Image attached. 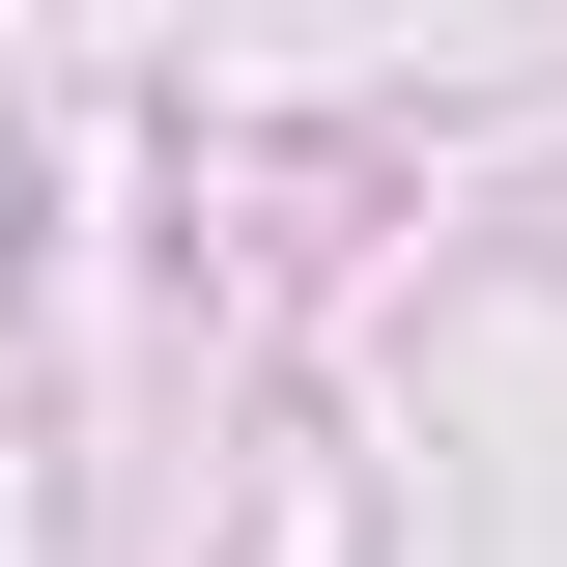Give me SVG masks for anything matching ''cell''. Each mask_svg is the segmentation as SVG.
I'll list each match as a JSON object with an SVG mask.
<instances>
[{
  "mask_svg": "<svg viewBox=\"0 0 567 567\" xmlns=\"http://www.w3.org/2000/svg\"><path fill=\"white\" fill-rule=\"evenodd\" d=\"M0 256H29V171H0Z\"/></svg>",
  "mask_w": 567,
  "mask_h": 567,
  "instance_id": "1",
  "label": "cell"
}]
</instances>
